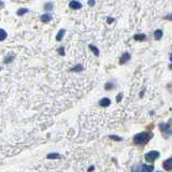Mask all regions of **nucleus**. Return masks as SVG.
Wrapping results in <instances>:
<instances>
[{
    "instance_id": "nucleus-1",
    "label": "nucleus",
    "mask_w": 172,
    "mask_h": 172,
    "mask_svg": "<svg viewBox=\"0 0 172 172\" xmlns=\"http://www.w3.org/2000/svg\"><path fill=\"white\" fill-rule=\"evenodd\" d=\"M153 137V134L150 132H141V133H138L134 136L133 141L136 144H144Z\"/></svg>"
},
{
    "instance_id": "nucleus-2",
    "label": "nucleus",
    "mask_w": 172,
    "mask_h": 172,
    "mask_svg": "<svg viewBox=\"0 0 172 172\" xmlns=\"http://www.w3.org/2000/svg\"><path fill=\"white\" fill-rule=\"evenodd\" d=\"M159 157V153L157 150H152V152H148L146 155H145V160L148 161V162H153L154 160Z\"/></svg>"
},
{
    "instance_id": "nucleus-3",
    "label": "nucleus",
    "mask_w": 172,
    "mask_h": 172,
    "mask_svg": "<svg viewBox=\"0 0 172 172\" xmlns=\"http://www.w3.org/2000/svg\"><path fill=\"white\" fill-rule=\"evenodd\" d=\"M69 7L70 9H72V10H80V9H82V3L80 2V1H78V0H72V1H70L69 2Z\"/></svg>"
},
{
    "instance_id": "nucleus-4",
    "label": "nucleus",
    "mask_w": 172,
    "mask_h": 172,
    "mask_svg": "<svg viewBox=\"0 0 172 172\" xmlns=\"http://www.w3.org/2000/svg\"><path fill=\"white\" fill-rule=\"evenodd\" d=\"M130 58H131V56H130V54L129 53H124L123 55H122L121 59H119V64H126L127 62H129L130 60Z\"/></svg>"
},
{
    "instance_id": "nucleus-5",
    "label": "nucleus",
    "mask_w": 172,
    "mask_h": 172,
    "mask_svg": "<svg viewBox=\"0 0 172 172\" xmlns=\"http://www.w3.org/2000/svg\"><path fill=\"white\" fill-rule=\"evenodd\" d=\"M159 128H160V130L162 131V133L169 132L170 134H172V130L169 128V125H167V124H160V125H159Z\"/></svg>"
},
{
    "instance_id": "nucleus-6",
    "label": "nucleus",
    "mask_w": 172,
    "mask_h": 172,
    "mask_svg": "<svg viewBox=\"0 0 172 172\" xmlns=\"http://www.w3.org/2000/svg\"><path fill=\"white\" fill-rule=\"evenodd\" d=\"M162 166H164V168L166 170H171L172 169V158H169V159H167L166 161H164Z\"/></svg>"
},
{
    "instance_id": "nucleus-7",
    "label": "nucleus",
    "mask_w": 172,
    "mask_h": 172,
    "mask_svg": "<svg viewBox=\"0 0 172 172\" xmlns=\"http://www.w3.org/2000/svg\"><path fill=\"white\" fill-rule=\"evenodd\" d=\"M154 166L152 165H142V172H153Z\"/></svg>"
},
{
    "instance_id": "nucleus-8",
    "label": "nucleus",
    "mask_w": 172,
    "mask_h": 172,
    "mask_svg": "<svg viewBox=\"0 0 172 172\" xmlns=\"http://www.w3.org/2000/svg\"><path fill=\"white\" fill-rule=\"evenodd\" d=\"M99 105H101V107H109V105H111V101L109 98H103V99H101L99 101Z\"/></svg>"
},
{
    "instance_id": "nucleus-9",
    "label": "nucleus",
    "mask_w": 172,
    "mask_h": 172,
    "mask_svg": "<svg viewBox=\"0 0 172 172\" xmlns=\"http://www.w3.org/2000/svg\"><path fill=\"white\" fill-rule=\"evenodd\" d=\"M41 21L43 22V23H48V22L52 21V15L51 14H43L42 16H41Z\"/></svg>"
},
{
    "instance_id": "nucleus-10",
    "label": "nucleus",
    "mask_w": 172,
    "mask_h": 172,
    "mask_svg": "<svg viewBox=\"0 0 172 172\" xmlns=\"http://www.w3.org/2000/svg\"><path fill=\"white\" fill-rule=\"evenodd\" d=\"M162 35H164L162 30L157 29L155 32H154V38H155V40H160L161 38H162Z\"/></svg>"
},
{
    "instance_id": "nucleus-11",
    "label": "nucleus",
    "mask_w": 172,
    "mask_h": 172,
    "mask_svg": "<svg viewBox=\"0 0 172 172\" xmlns=\"http://www.w3.org/2000/svg\"><path fill=\"white\" fill-rule=\"evenodd\" d=\"M133 38L136 41H144L146 39V36L144 33H137V35H134Z\"/></svg>"
},
{
    "instance_id": "nucleus-12",
    "label": "nucleus",
    "mask_w": 172,
    "mask_h": 172,
    "mask_svg": "<svg viewBox=\"0 0 172 172\" xmlns=\"http://www.w3.org/2000/svg\"><path fill=\"white\" fill-rule=\"evenodd\" d=\"M64 33H66V30H64V29L59 30L58 33H57V36H56V40L57 41H62V38H64Z\"/></svg>"
},
{
    "instance_id": "nucleus-13",
    "label": "nucleus",
    "mask_w": 172,
    "mask_h": 172,
    "mask_svg": "<svg viewBox=\"0 0 172 172\" xmlns=\"http://www.w3.org/2000/svg\"><path fill=\"white\" fill-rule=\"evenodd\" d=\"M28 12H29V10H28V9H26V8H21V9H19V10H17L16 14H17L19 16H23L24 14L28 13Z\"/></svg>"
},
{
    "instance_id": "nucleus-14",
    "label": "nucleus",
    "mask_w": 172,
    "mask_h": 172,
    "mask_svg": "<svg viewBox=\"0 0 172 172\" xmlns=\"http://www.w3.org/2000/svg\"><path fill=\"white\" fill-rule=\"evenodd\" d=\"M14 57H15V55L14 54H10V55H7L4 58V62L5 64H8V62H11L12 60L14 59Z\"/></svg>"
},
{
    "instance_id": "nucleus-15",
    "label": "nucleus",
    "mask_w": 172,
    "mask_h": 172,
    "mask_svg": "<svg viewBox=\"0 0 172 172\" xmlns=\"http://www.w3.org/2000/svg\"><path fill=\"white\" fill-rule=\"evenodd\" d=\"M89 48L91 50V52L96 55V56H99V50H98V47H96L95 45H93V44H90L89 45Z\"/></svg>"
},
{
    "instance_id": "nucleus-16",
    "label": "nucleus",
    "mask_w": 172,
    "mask_h": 172,
    "mask_svg": "<svg viewBox=\"0 0 172 172\" xmlns=\"http://www.w3.org/2000/svg\"><path fill=\"white\" fill-rule=\"evenodd\" d=\"M47 158L48 159H58V158H60V155L57 153H52V154H48Z\"/></svg>"
},
{
    "instance_id": "nucleus-17",
    "label": "nucleus",
    "mask_w": 172,
    "mask_h": 172,
    "mask_svg": "<svg viewBox=\"0 0 172 172\" xmlns=\"http://www.w3.org/2000/svg\"><path fill=\"white\" fill-rule=\"evenodd\" d=\"M53 8H54L53 2H46L45 4H44V9H45L46 11H52Z\"/></svg>"
},
{
    "instance_id": "nucleus-18",
    "label": "nucleus",
    "mask_w": 172,
    "mask_h": 172,
    "mask_svg": "<svg viewBox=\"0 0 172 172\" xmlns=\"http://www.w3.org/2000/svg\"><path fill=\"white\" fill-rule=\"evenodd\" d=\"M132 172H142V165H138L132 168Z\"/></svg>"
},
{
    "instance_id": "nucleus-19",
    "label": "nucleus",
    "mask_w": 172,
    "mask_h": 172,
    "mask_svg": "<svg viewBox=\"0 0 172 172\" xmlns=\"http://www.w3.org/2000/svg\"><path fill=\"white\" fill-rule=\"evenodd\" d=\"M0 33H1V36H0V41H3L7 38V32H5L4 29H1L0 30Z\"/></svg>"
},
{
    "instance_id": "nucleus-20",
    "label": "nucleus",
    "mask_w": 172,
    "mask_h": 172,
    "mask_svg": "<svg viewBox=\"0 0 172 172\" xmlns=\"http://www.w3.org/2000/svg\"><path fill=\"white\" fill-rule=\"evenodd\" d=\"M82 70H83V66H82V64H78V66L73 67L71 71H74V72H76V71H82Z\"/></svg>"
},
{
    "instance_id": "nucleus-21",
    "label": "nucleus",
    "mask_w": 172,
    "mask_h": 172,
    "mask_svg": "<svg viewBox=\"0 0 172 172\" xmlns=\"http://www.w3.org/2000/svg\"><path fill=\"white\" fill-rule=\"evenodd\" d=\"M105 89H108V90H109V89H112L113 87H114V84L113 83H111V82H109V83H107L105 84Z\"/></svg>"
},
{
    "instance_id": "nucleus-22",
    "label": "nucleus",
    "mask_w": 172,
    "mask_h": 172,
    "mask_svg": "<svg viewBox=\"0 0 172 172\" xmlns=\"http://www.w3.org/2000/svg\"><path fill=\"white\" fill-rule=\"evenodd\" d=\"M110 138H111V139H113V140H115V141H122V140H123L121 137H117V136H114V134H113V136L111 134Z\"/></svg>"
},
{
    "instance_id": "nucleus-23",
    "label": "nucleus",
    "mask_w": 172,
    "mask_h": 172,
    "mask_svg": "<svg viewBox=\"0 0 172 172\" xmlns=\"http://www.w3.org/2000/svg\"><path fill=\"white\" fill-rule=\"evenodd\" d=\"M57 51H58V53L60 54V55H62V56H64V46H62V47H59L58 50H57Z\"/></svg>"
},
{
    "instance_id": "nucleus-24",
    "label": "nucleus",
    "mask_w": 172,
    "mask_h": 172,
    "mask_svg": "<svg viewBox=\"0 0 172 172\" xmlns=\"http://www.w3.org/2000/svg\"><path fill=\"white\" fill-rule=\"evenodd\" d=\"M165 19H168V21H172V13L167 14V15L165 16Z\"/></svg>"
},
{
    "instance_id": "nucleus-25",
    "label": "nucleus",
    "mask_w": 172,
    "mask_h": 172,
    "mask_svg": "<svg viewBox=\"0 0 172 172\" xmlns=\"http://www.w3.org/2000/svg\"><path fill=\"white\" fill-rule=\"evenodd\" d=\"M95 3H96V1H95V0H88V5H89V7H94Z\"/></svg>"
},
{
    "instance_id": "nucleus-26",
    "label": "nucleus",
    "mask_w": 172,
    "mask_h": 172,
    "mask_svg": "<svg viewBox=\"0 0 172 172\" xmlns=\"http://www.w3.org/2000/svg\"><path fill=\"white\" fill-rule=\"evenodd\" d=\"M122 97H123V94H118L117 95V98H116V101L119 102L122 100Z\"/></svg>"
},
{
    "instance_id": "nucleus-27",
    "label": "nucleus",
    "mask_w": 172,
    "mask_h": 172,
    "mask_svg": "<svg viewBox=\"0 0 172 172\" xmlns=\"http://www.w3.org/2000/svg\"><path fill=\"white\" fill-rule=\"evenodd\" d=\"M113 22H114V19H111V17H109V19H108V23H109V24H111V23H113Z\"/></svg>"
},
{
    "instance_id": "nucleus-28",
    "label": "nucleus",
    "mask_w": 172,
    "mask_h": 172,
    "mask_svg": "<svg viewBox=\"0 0 172 172\" xmlns=\"http://www.w3.org/2000/svg\"><path fill=\"white\" fill-rule=\"evenodd\" d=\"M170 60H171V62H172V54H171V55H170Z\"/></svg>"
},
{
    "instance_id": "nucleus-29",
    "label": "nucleus",
    "mask_w": 172,
    "mask_h": 172,
    "mask_svg": "<svg viewBox=\"0 0 172 172\" xmlns=\"http://www.w3.org/2000/svg\"><path fill=\"white\" fill-rule=\"evenodd\" d=\"M170 68H171V69H172V64H171V66H170Z\"/></svg>"
},
{
    "instance_id": "nucleus-30",
    "label": "nucleus",
    "mask_w": 172,
    "mask_h": 172,
    "mask_svg": "<svg viewBox=\"0 0 172 172\" xmlns=\"http://www.w3.org/2000/svg\"><path fill=\"white\" fill-rule=\"evenodd\" d=\"M157 172H159V171H157Z\"/></svg>"
}]
</instances>
